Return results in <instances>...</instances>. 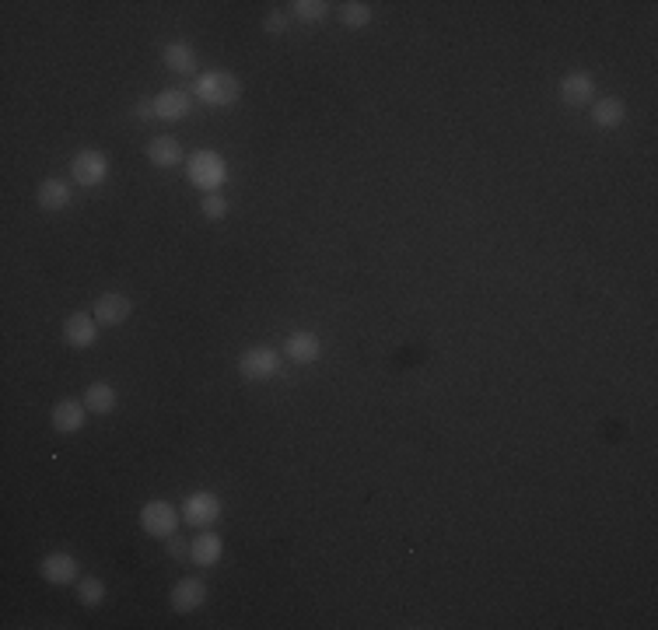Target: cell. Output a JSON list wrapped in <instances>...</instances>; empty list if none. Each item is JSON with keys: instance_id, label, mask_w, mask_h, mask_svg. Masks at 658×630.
I'll return each mask as SVG.
<instances>
[{"instance_id": "obj_1", "label": "cell", "mask_w": 658, "mask_h": 630, "mask_svg": "<svg viewBox=\"0 0 658 630\" xmlns=\"http://www.w3.org/2000/svg\"><path fill=\"white\" fill-rule=\"evenodd\" d=\"M193 95L204 105H217V109H228L242 99V84L232 71H207V74H196L193 81Z\"/></svg>"}, {"instance_id": "obj_2", "label": "cell", "mask_w": 658, "mask_h": 630, "mask_svg": "<svg viewBox=\"0 0 658 630\" xmlns=\"http://www.w3.org/2000/svg\"><path fill=\"white\" fill-rule=\"evenodd\" d=\"M186 176L189 183L204 193H221V186L228 183V161L217 155V151H196L189 155V165H186Z\"/></svg>"}, {"instance_id": "obj_3", "label": "cell", "mask_w": 658, "mask_h": 630, "mask_svg": "<svg viewBox=\"0 0 658 630\" xmlns=\"http://www.w3.org/2000/svg\"><path fill=\"white\" fill-rule=\"evenodd\" d=\"M179 522H183V511H179L176 504H168V501H148V504L140 508V529H144L148 536H155V539L176 536Z\"/></svg>"}, {"instance_id": "obj_4", "label": "cell", "mask_w": 658, "mask_h": 630, "mask_svg": "<svg viewBox=\"0 0 658 630\" xmlns=\"http://www.w3.org/2000/svg\"><path fill=\"white\" fill-rule=\"evenodd\" d=\"M238 371H242L245 382H270L281 371V354L273 347H249L238 358Z\"/></svg>"}, {"instance_id": "obj_5", "label": "cell", "mask_w": 658, "mask_h": 630, "mask_svg": "<svg viewBox=\"0 0 658 630\" xmlns=\"http://www.w3.org/2000/svg\"><path fill=\"white\" fill-rule=\"evenodd\" d=\"M109 176V155H102V151H95V148H84V151H78V155L71 158V179L78 186H99L106 183Z\"/></svg>"}, {"instance_id": "obj_6", "label": "cell", "mask_w": 658, "mask_h": 630, "mask_svg": "<svg viewBox=\"0 0 658 630\" xmlns=\"http://www.w3.org/2000/svg\"><path fill=\"white\" fill-rule=\"evenodd\" d=\"M557 95H560V102L571 105V109L592 105L596 102V78H592L588 71H571V74H564V78H560Z\"/></svg>"}, {"instance_id": "obj_7", "label": "cell", "mask_w": 658, "mask_h": 630, "mask_svg": "<svg viewBox=\"0 0 658 630\" xmlns=\"http://www.w3.org/2000/svg\"><path fill=\"white\" fill-rule=\"evenodd\" d=\"M183 519L196 529H207L221 519V498L211 494V491H196L183 501Z\"/></svg>"}, {"instance_id": "obj_8", "label": "cell", "mask_w": 658, "mask_h": 630, "mask_svg": "<svg viewBox=\"0 0 658 630\" xmlns=\"http://www.w3.org/2000/svg\"><path fill=\"white\" fill-rule=\"evenodd\" d=\"M91 315L99 319V326H123L133 315V301L127 294H119V291H106V294L95 298Z\"/></svg>"}, {"instance_id": "obj_9", "label": "cell", "mask_w": 658, "mask_h": 630, "mask_svg": "<svg viewBox=\"0 0 658 630\" xmlns=\"http://www.w3.org/2000/svg\"><path fill=\"white\" fill-rule=\"evenodd\" d=\"M39 575L46 578L50 585H74V581H78V560L63 550L46 553V557L39 560Z\"/></svg>"}, {"instance_id": "obj_10", "label": "cell", "mask_w": 658, "mask_h": 630, "mask_svg": "<svg viewBox=\"0 0 658 630\" xmlns=\"http://www.w3.org/2000/svg\"><path fill=\"white\" fill-rule=\"evenodd\" d=\"M63 340L71 343V347H78V350H88L91 343L99 340V319L88 312L67 315V322H63Z\"/></svg>"}, {"instance_id": "obj_11", "label": "cell", "mask_w": 658, "mask_h": 630, "mask_svg": "<svg viewBox=\"0 0 658 630\" xmlns=\"http://www.w3.org/2000/svg\"><path fill=\"white\" fill-rule=\"evenodd\" d=\"M172 609L176 613H193V609H200V606L207 603V585L200 581V578H179L176 581V588H172Z\"/></svg>"}, {"instance_id": "obj_12", "label": "cell", "mask_w": 658, "mask_h": 630, "mask_svg": "<svg viewBox=\"0 0 658 630\" xmlns=\"http://www.w3.org/2000/svg\"><path fill=\"white\" fill-rule=\"evenodd\" d=\"M84 417H88V406L84 399H60L53 410H50V420L60 434H78L84 427Z\"/></svg>"}, {"instance_id": "obj_13", "label": "cell", "mask_w": 658, "mask_h": 630, "mask_svg": "<svg viewBox=\"0 0 658 630\" xmlns=\"http://www.w3.org/2000/svg\"><path fill=\"white\" fill-rule=\"evenodd\" d=\"M284 354H288L294 365H316L319 358H322V343H319L316 333L298 329V333H291L288 340H284Z\"/></svg>"}, {"instance_id": "obj_14", "label": "cell", "mask_w": 658, "mask_h": 630, "mask_svg": "<svg viewBox=\"0 0 658 630\" xmlns=\"http://www.w3.org/2000/svg\"><path fill=\"white\" fill-rule=\"evenodd\" d=\"M189 109H193V99L186 95L183 88H165L161 95H155V116H158V119L176 123V119L189 116Z\"/></svg>"}, {"instance_id": "obj_15", "label": "cell", "mask_w": 658, "mask_h": 630, "mask_svg": "<svg viewBox=\"0 0 658 630\" xmlns=\"http://www.w3.org/2000/svg\"><path fill=\"white\" fill-rule=\"evenodd\" d=\"M624 119H627V105H624V99L606 95V99H596V102H592V123H596L599 130H616Z\"/></svg>"}, {"instance_id": "obj_16", "label": "cell", "mask_w": 658, "mask_h": 630, "mask_svg": "<svg viewBox=\"0 0 658 630\" xmlns=\"http://www.w3.org/2000/svg\"><path fill=\"white\" fill-rule=\"evenodd\" d=\"M161 63L172 71V74H183V78H189V74H196V50L189 46V43H168L165 50H161Z\"/></svg>"}, {"instance_id": "obj_17", "label": "cell", "mask_w": 658, "mask_h": 630, "mask_svg": "<svg viewBox=\"0 0 658 630\" xmlns=\"http://www.w3.org/2000/svg\"><path fill=\"white\" fill-rule=\"evenodd\" d=\"M148 161L155 168H176L183 161V144L176 137H151L148 144Z\"/></svg>"}, {"instance_id": "obj_18", "label": "cell", "mask_w": 658, "mask_h": 630, "mask_svg": "<svg viewBox=\"0 0 658 630\" xmlns=\"http://www.w3.org/2000/svg\"><path fill=\"white\" fill-rule=\"evenodd\" d=\"M221 553H224V543H221L217 532H200V536L189 543V560H193L196 568H211V564H217Z\"/></svg>"}, {"instance_id": "obj_19", "label": "cell", "mask_w": 658, "mask_h": 630, "mask_svg": "<svg viewBox=\"0 0 658 630\" xmlns=\"http://www.w3.org/2000/svg\"><path fill=\"white\" fill-rule=\"evenodd\" d=\"M35 200H39L43 210H63L71 204V183H63V179H43Z\"/></svg>"}, {"instance_id": "obj_20", "label": "cell", "mask_w": 658, "mask_h": 630, "mask_svg": "<svg viewBox=\"0 0 658 630\" xmlns=\"http://www.w3.org/2000/svg\"><path fill=\"white\" fill-rule=\"evenodd\" d=\"M84 406H88V414H112L116 410V389L109 386V382H91L88 389H84Z\"/></svg>"}, {"instance_id": "obj_21", "label": "cell", "mask_w": 658, "mask_h": 630, "mask_svg": "<svg viewBox=\"0 0 658 630\" xmlns=\"http://www.w3.org/2000/svg\"><path fill=\"white\" fill-rule=\"evenodd\" d=\"M78 603L88 606V609H95V606L106 603V581L95 575H84L78 578Z\"/></svg>"}, {"instance_id": "obj_22", "label": "cell", "mask_w": 658, "mask_h": 630, "mask_svg": "<svg viewBox=\"0 0 658 630\" xmlns=\"http://www.w3.org/2000/svg\"><path fill=\"white\" fill-rule=\"evenodd\" d=\"M340 22L347 28H365L371 22V4H365V0H347V4H340Z\"/></svg>"}, {"instance_id": "obj_23", "label": "cell", "mask_w": 658, "mask_h": 630, "mask_svg": "<svg viewBox=\"0 0 658 630\" xmlns=\"http://www.w3.org/2000/svg\"><path fill=\"white\" fill-rule=\"evenodd\" d=\"M291 7H294V14L301 22H322L329 14V4H322V0H294Z\"/></svg>"}, {"instance_id": "obj_24", "label": "cell", "mask_w": 658, "mask_h": 630, "mask_svg": "<svg viewBox=\"0 0 658 630\" xmlns=\"http://www.w3.org/2000/svg\"><path fill=\"white\" fill-rule=\"evenodd\" d=\"M200 210H204L207 221H221V217L228 214V200H224L221 193H207V196L200 200Z\"/></svg>"}, {"instance_id": "obj_25", "label": "cell", "mask_w": 658, "mask_h": 630, "mask_svg": "<svg viewBox=\"0 0 658 630\" xmlns=\"http://www.w3.org/2000/svg\"><path fill=\"white\" fill-rule=\"evenodd\" d=\"M133 116H137L140 123L158 119V116H155V99H140V102H133Z\"/></svg>"}, {"instance_id": "obj_26", "label": "cell", "mask_w": 658, "mask_h": 630, "mask_svg": "<svg viewBox=\"0 0 658 630\" xmlns=\"http://www.w3.org/2000/svg\"><path fill=\"white\" fill-rule=\"evenodd\" d=\"M263 28L270 32V35H281V32L288 28V18H284L281 11H270V14L263 18Z\"/></svg>"}, {"instance_id": "obj_27", "label": "cell", "mask_w": 658, "mask_h": 630, "mask_svg": "<svg viewBox=\"0 0 658 630\" xmlns=\"http://www.w3.org/2000/svg\"><path fill=\"white\" fill-rule=\"evenodd\" d=\"M165 550H168V557H176V560H189V543H183V539H172L168 536Z\"/></svg>"}]
</instances>
